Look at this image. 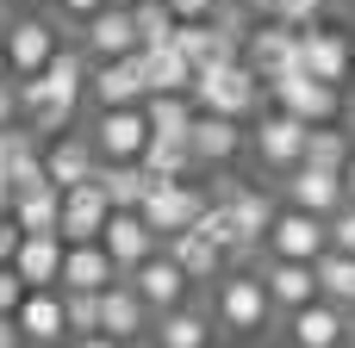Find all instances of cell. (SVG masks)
Returning <instances> with one entry per match:
<instances>
[{
	"instance_id": "6da1fadb",
	"label": "cell",
	"mask_w": 355,
	"mask_h": 348,
	"mask_svg": "<svg viewBox=\"0 0 355 348\" xmlns=\"http://www.w3.org/2000/svg\"><path fill=\"white\" fill-rule=\"evenodd\" d=\"M256 100H262V75H256L243 56H231V62H206V68L193 75V106H200V112L250 118Z\"/></svg>"
},
{
	"instance_id": "7a4b0ae2",
	"label": "cell",
	"mask_w": 355,
	"mask_h": 348,
	"mask_svg": "<svg viewBox=\"0 0 355 348\" xmlns=\"http://www.w3.org/2000/svg\"><path fill=\"white\" fill-rule=\"evenodd\" d=\"M275 318V299H268V280L262 274H231L218 280V324L231 336H262Z\"/></svg>"
},
{
	"instance_id": "3957f363",
	"label": "cell",
	"mask_w": 355,
	"mask_h": 348,
	"mask_svg": "<svg viewBox=\"0 0 355 348\" xmlns=\"http://www.w3.org/2000/svg\"><path fill=\"white\" fill-rule=\"evenodd\" d=\"M268 93H275V106H287L306 125H337V112H343V87L337 81H318L312 68H293V75L268 81Z\"/></svg>"
},
{
	"instance_id": "277c9868",
	"label": "cell",
	"mask_w": 355,
	"mask_h": 348,
	"mask_svg": "<svg viewBox=\"0 0 355 348\" xmlns=\"http://www.w3.org/2000/svg\"><path fill=\"white\" fill-rule=\"evenodd\" d=\"M243 62L262 75V87L281 81V75H293V68H306V56H300V25H287V19L256 25V31L243 37Z\"/></svg>"
},
{
	"instance_id": "5b68a950",
	"label": "cell",
	"mask_w": 355,
	"mask_h": 348,
	"mask_svg": "<svg viewBox=\"0 0 355 348\" xmlns=\"http://www.w3.org/2000/svg\"><path fill=\"white\" fill-rule=\"evenodd\" d=\"M206 205H212V199H206L193 181H156V187L144 193V205H137V212H144V218H150V230L168 243L175 230H193Z\"/></svg>"
},
{
	"instance_id": "8992f818",
	"label": "cell",
	"mask_w": 355,
	"mask_h": 348,
	"mask_svg": "<svg viewBox=\"0 0 355 348\" xmlns=\"http://www.w3.org/2000/svg\"><path fill=\"white\" fill-rule=\"evenodd\" d=\"M87 100H94V106H144V100H150L144 50H131V56H100L94 75H87Z\"/></svg>"
},
{
	"instance_id": "52a82bcc",
	"label": "cell",
	"mask_w": 355,
	"mask_h": 348,
	"mask_svg": "<svg viewBox=\"0 0 355 348\" xmlns=\"http://www.w3.org/2000/svg\"><path fill=\"white\" fill-rule=\"evenodd\" d=\"M144 143H150V112L144 106H100V118H94L100 162H137Z\"/></svg>"
},
{
	"instance_id": "ba28073f",
	"label": "cell",
	"mask_w": 355,
	"mask_h": 348,
	"mask_svg": "<svg viewBox=\"0 0 355 348\" xmlns=\"http://www.w3.org/2000/svg\"><path fill=\"white\" fill-rule=\"evenodd\" d=\"M324 249H331V218H318V212H306V205H287V212H275V224H268V255L318 262Z\"/></svg>"
},
{
	"instance_id": "9c48e42d",
	"label": "cell",
	"mask_w": 355,
	"mask_h": 348,
	"mask_svg": "<svg viewBox=\"0 0 355 348\" xmlns=\"http://www.w3.org/2000/svg\"><path fill=\"white\" fill-rule=\"evenodd\" d=\"M19 330H25V342L31 348H56L69 342V305H62V286H31L25 299H19Z\"/></svg>"
},
{
	"instance_id": "30bf717a",
	"label": "cell",
	"mask_w": 355,
	"mask_h": 348,
	"mask_svg": "<svg viewBox=\"0 0 355 348\" xmlns=\"http://www.w3.org/2000/svg\"><path fill=\"white\" fill-rule=\"evenodd\" d=\"M349 336V311L337 305V299H312V305H300V311H287V342L293 348H343Z\"/></svg>"
},
{
	"instance_id": "8fae6325",
	"label": "cell",
	"mask_w": 355,
	"mask_h": 348,
	"mask_svg": "<svg viewBox=\"0 0 355 348\" xmlns=\"http://www.w3.org/2000/svg\"><path fill=\"white\" fill-rule=\"evenodd\" d=\"M306 137H312V125H306V118H293L287 106H275V112L256 125V156H262L275 174H287L293 162H306Z\"/></svg>"
},
{
	"instance_id": "7c38bea8",
	"label": "cell",
	"mask_w": 355,
	"mask_h": 348,
	"mask_svg": "<svg viewBox=\"0 0 355 348\" xmlns=\"http://www.w3.org/2000/svg\"><path fill=\"white\" fill-rule=\"evenodd\" d=\"M125 280H131V286L144 293V305H150V311H175V305L187 299V286H193V280H187V268H181V262L168 255V249L144 255V262H137V268H131Z\"/></svg>"
},
{
	"instance_id": "4fadbf2b",
	"label": "cell",
	"mask_w": 355,
	"mask_h": 348,
	"mask_svg": "<svg viewBox=\"0 0 355 348\" xmlns=\"http://www.w3.org/2000/svg\"><path fill=\"white\" fill-rule=\"evenodd\" d=\"M343 199H349L343 193V168H318V162H293L287 168V205H306V212L331 218Z\"/></svg>"
},
{
	"instance_id": "5bb4252c",
	"label": "cell",
	"mask_w": 355,
	"mask_h": 348,
	"mask_svg": "<svg viewBox=\"0 0 355 348\" xmlns=\"http://www.w3.org/2000/svg\"><path fill=\"white\" fill-rule=\"evenodd\" d=\"M112 218V199L100 181H81V187H62V243H94Z\"/></svg>"
},
{
	"instance_id": "9a60e30c",
	"label": "cell",
	"mask_w": 355,
	"mask_h": 348,
	"mask_svg": "<svg viewBox=\"0 0 355 348\" xmlns=\"http://www.w3.org/2000/svg\"><path fill=\"white\" fill-rule=\"evenodd\" d=\"M100 243H106V249H112V262H119V268L131 274V268H137L144 255H156V243H162V237L150 230V218H144L137 205H112V218H106Z\"/></svg>"
},
{
	"instance_id": "2e32d148",
	"label": "cell",
	"mask_w": 355,
	"mask_h": 348,
	"mask_svg": "<svg viewBox=\"0 0 355 348\" xmlns=\"http://www.w3.org/2000/svg\"><path fill=\"white\" fill-rule=\"evenodd\" d=\"M300 56H306V68H312L318 81H337V87H349V68H355V44H349V31L306 25V31H300Z\"/></svg>"
},
{
	"instance_id": "e0dca14e",
	"label": "cell",
	"mask_w": 355,
	"mask_h": 348,
	"mask_svg": "<svg viewBox=\"0 0 355 348\" xmlns=\"http://www.w3.org/2000/svg\"><path fill=\"white\" fill-rule=\"evenodd\" d=\"M150 318H156V311L144 305V293H137L125 274H119V280L100 293V330H106V336H119V342H137V336L150 330Z\"/></svg>"
},
{
	"instance_id": "ac0fdd59",
	"label": "cell",
	"mask_w": 355,
	"mask_h": 348,
	"mask_svg": "<svg viewBox=\"0 0 355 348\" xmlns=\"http://www.w3.org/2000/svg\"><path fill=\"white\" fill-rule=\"evenodd\" d=\"M218 199L231 205V224H237V237H243V255H250L256 243H268V224H275V199H268V193H256V187H243V181H218Z\"/></svg>"
},
{
	"instance_id": "d6986e66",
	"label": "cell",
	"mask_w": 355,
	"mask_h": 348,
	"mask_svg": "<svg viewBox=\"0 0 355 348\" xmlns=\"http://www.w3.org/2000/svg\"><path fill=\"white\" fill-rule=\"evenodd\" d=\"M187 143H193L200 168H225V162L243 149V118H231V112H200L193 131H187Z\"/></svg>"
},
{
	"instance_id": "ffe728a7",
	"label": "cell",
	"mask_w": 355,
	"mask_h": 348,
	"mask_svg": "<svg viewBox=\"0 0 355 348\" xmlns=\"http://www.w3.org/2000/svg\"><path fill=\"white\" fill-rule=\"evenodd\" d=\"M119 274L125 268L112 262V249L100 237L94 243H69V255H62V286H75V293H106Z\"/></svg>"
},
{
	"instance_id": "44dd1931",
	"label": "cell",
	"mask_w": 355,
	"mask_h": 348,
	"mask_svg": "<svg viewBox=\"0 0 355 348\" xmlns=\"http://www.w3.org/2000/svg\"><path fill=\"white\" fill-rule=\"evenodd\" d=\"M262 280H268V299H275V311H300V305H312V299H318V268H312V262L268 255Z\"/></svg>"
},
{
	"instance_id": "7402d4cb",
	"label": "cell",
	"mask_w": 355,
	"mask_h": 348,
	"mask_svg": "<svg viewBox=\"0 0 355 348\" xmlns=\"http://www.w3.org/2000/svg\"><path fill=\"white\" fill-rule=\"evenodd\" d=\"M81 37H87V56H94V62H100V56H131V50H144L131 6H100V12L81 25Z\"/></svg>"
},
{
	"instance_id": "603a6c76",
	"label": "cell",
	"mask_w": 355,
	"mask_h": 348,
	"mask_svg": "<svg viewBox=\"0 0 355 348\" xmlns=\"http://www.w3.org/2000/svg\"><path fill=\"white\" fill-rule=\"evenodd\" d=\"M56 25L50 19H12L6 25V56H12V75H37L50 56H56Z\"/></svg>"
},
{
	"instance_id": "cb8c5ba5",
	"label": "cell",
	"mask_w": 355,
	"mask_h": 348,
	"mask_svg": "<svg viewBox=\"0 0 355 348\" xmlns=\"http://www.w3.org/2000/svg\"><path fill=\"white\" fill-rule=\"evenodd\" d=\"M62 255H69V243L56 230H44V237H19L12 268L25 274V286H62Z\"/></svg>"
},
{
	"instance_id": "d4e9b609",
	"label": "cell",
	"mask_w": 355,
	"mask_h": 348,
	"mask_svg": "<svg viewBox=\"0 0 355 348\" xmlns=\"http://www.w3.org/2000/svg\"><path fill=\"white\" fill-rule=\"evenodd\" d=\"M44 168H50L56 187H81V181H94V168H100V149H94V137H56V143L44 149Z\"/></svg>"
},
{
	"instance_id": "484cf974",
	"label": "cell",
	"mask_w": 355,
	"mask_h": 348,
	"mask_svg": "<svg viewBox=\"0 0 355 348\" xmlns=\"http://www.w3.org/2000/svg\"><path fill=\"white\" fill-rule=\"evenodd\" d=\"M144 75H150V93H193V56L181 44H156L144 50Z\"/></svg>"
},
{
	"instance_id": "4316f807",
	"label": "cell",
	"mask_w": 355,
	"mask_h": 348,
	"mask_svg": "<svg viewBox=\"0 0 355 348\" xmlns=\"http://www.w3.org/2000/svg\"><path fill=\"white\" fill-rule=\"evenodd\" d=\"M168 255L187 268V280H218L225 262H231V249H218L206 230H175V237H168Z\"/></svg>"
},
{
	"instance_id": "83f0119b",
	"label": "cell",
	"mask_w": 355,
	"mask_h": 348,
	"mask_svg": "<svg viewBox=\"0 0 355 348\" xmlns=\"http://www.w3.org/2000/svg\"><path fill=\"white\" fill-rule=\"evenodd\" d=\"M12 218H19V230H25V237H44V230H56V237H62V187L50 181V187L12 193Z\"/></svg>"
},
{
	"instance_id": "f1b7e54d",
	"label": "cell",
	"mask_w": 355,
	"mask_h": 348,
	"mask_svg": "<svg viewBox=\"0 0 355 348\" xmlns=\"http://www.w3.org/2000/svg\"><path fill=\"white\" fill-rule=\"evenodd\" d=\"M137 162H144L156 181H187V174L200 168V156H193V143H187V137H150Z\"/></svg>"
},
{
	"instance_id": "f546056e",
	"label": "cell",
	"mask_w": 355,
	"mask_h": 348,
	"mask_svg": "<svg viewBox=\"0 0 355 348\" xmlns=\"http://www.w3.org/2000/svg\"><path fill=\"white\" fill-rule=\"evenodd\" d=\"M94 181L106 187V199H112V205H144V193L156 187V174H150L144 162H100V168H94Z\"/></svg>"
},
{
	"instance_id": "4dcf8cb0",
	"label": "cell",
	"mask_w": 355,
	"mask_h": 348,
	"mask_svg": "<svg viewBox=\"0 0 355 348\" xmlns=\"http://www.w3.org/2000/svg\"><path fill=\"white\" fill-rule=\"evenodd\" d=\"M156 348H212V318L175 305V311H156Z\"/></svg>"
},
{
	"instance_id": "1f68e13d",
	"label": "cell",
	"mask_w": 355,
	"mask_h": 348,
	"mask_svg": "<svg viewBox=\"0 0 355 348\" xmlns=\"http://www.w3.org/2000/svg\"><path fill=\"white\" fill-rule=\"evenodd\" d=\"M144 112H150V137H187V131H193V118H200L193 93H150V100H144Z\"/></svg>"
},
{
	"instance_id": "d6a6232c",
	"label": "cell",
	"mask_w": 355,
	"mask_h": 348,
	"mask_svg": "<svg viewBox=\"0 0 355 348\" xmlns=\"http://www.w3.org/2000/svg\"><path fill=\"white\" fill-rule=\"evenodd\" d=\"M312 268H318V293H324V299H337L343 311H355V255H349V249H337V243H331Z\"/></svg>"
},
{
	"instance_id": "836d02e7",
	"label": "cell",
	"mask_w": 355,
	"mask_h": 348,
	"mask_svg": "<svg viewBox=\"0 0 355 348\" xmlns=\"http://www.w3.org/2000/svg\"><path fill=\"white\" fill-rule=\"evenodd\" d=\"M131 19H137V44H144V50L175 44V25H181V19H175V6H168V0H137V6H131Z\"/></svg>"
},
{
	"instance_id": "e575fe53",
	"label": "cell",
	"mask_w": 355,
	"mask_h": 348,
	"mask_svg": "<svg viewBox=\"0 0 355 348\" xmlns=\"http://www.w3.org/2000/svg\"><path fill=\"white\" fill-rule=\"evenodd\" d=\"M355 156V143L343 131H331V125H312V137H306V162H318V168H343Z\"/></svg>"
},
{
	"instance_id": "d590c367",
	"label": "cell",
	"mask_w": 355,
	"mask_h": 348,
	"mask_svg": "<svg viewBox=\"0 0 355 348\" xmlns=\"http://www.w3.org/2000/svg\"><path fill=\"white\" fill-rule=\"evenodd\" d=\"M193 230H206V237H212L218 249L243 255V237H237V224H231V205H225V199H212V205L200 212V224H193Z\"/></svg>"
},
{
	"instance_id": "8d00e7d4",
	"label": "cell",
	"mask_w": 355,
	"mask_h": 348,
	"mask_svg": "<svg viewBox=\"0 0 355 348\" xmlns=\"http://www.w3.org/2000/svg\"><path fill=\"white\" fill-rule=\"evenodd\" d=\"M62 305H69V336H94V330H100V293L62 286Z\"/></svg>"
},
{
	"instance_id": "74e56055",
	"label": "cell",
	"mask_w": 355,
	"mask_h": 348,
	"mask_svg": "<svg viewBox=\"0 0 355 348\" xmlns=\"http://www.w3.org/2000/svg\"><path fill=\"white\" fill-rule=\"evenodd\" d=\"M262 6H268L275 19H287V25H300V31H306V25H318V19H324V6H331V0H262Z\"/></svg>"
},
{
	"instance_id": "f35d334b",
	"label": "cell",
	"mask_w": 355,
	"mask_h": 348,
	"mask_svg": "<svg viewBox=\"0 0 355 348\" xmlns=\"http://www.w3.org/2000/svg\"><path fill=\"white\" fill-rule=\"evenodd\" d=\"M31 286H25V274L12 268V262H0V311H19V299H25Z\"/></svg>"
},
{
	"instance_id": "ab89813d",
	"label": "cell",
	"mask_w": 355,
	"mask_h": 348,
	"mask_svg": "<svg viewBox=\"0 0 355 348\" xmlns=\"http://www.w3.org/2000/svg\"><path fill=\"white\" fill-rule=\"evenodd\" d=\"M331 243H337V249H349V255H355V199H343V205L331 212Z\"/></svg>"
},
{
	"instance_id": "60d3db41",
	"label": "cell",
	"mask_w": 355,
	"mask_h": 348,
	"mask_svg": "<svg viewBox=\"0 0 355 348\" xmlns=\"http://www.w3.org/2000/svg\"><path fill=\"white\" fill-rule=\"evenodd\" d=\"M19 237H25V230H19V218H12V212H0V262H12Z\"/></svg>"
},
{
	"instance_id": "b9f144b4",
	"label": "cell",
	"mask_w": 355,
	"mask_h": 348,
	"mask_svg": "<svg viewBox=\"0 0 355 348\" xmlns=\"http://www.w3.org/2000/svg\"><path fill=\"white\" fill-rule=\"evenodd\" d=\"M100 6H106V0H56V12H62V19H75V25H87Z\"/></svg>"
},
{
	"instance_id": "7bdbcfd3",
	"label": "cell",
	"mask_w": 355,
	"mask_h": 348,
	"mask_svg": "<svg viewBox=\"0 0 355 348\" xmlns=\"http://www.w3.org/2000/svg\"><path fill=\"white\" fill-rule=\"evenodd\" d=\"M175 6V19H212L218 12V0H168Z\"/></svg>"
},
{
	"instance_id": "ee69618b",
	"label": "cell",
	"mask_w": 355,
	"mask_h": 348,
	"mask_svg": "<svg viewBox=\"0 0 355 348\" xmlns=\"http://www.w3.org/2000/svg\"><path fill=\"white\" fill-rule=\"evenodd\" d=\"M0 348H31V342H25V330H19V318H12V311H0Z\"/></svg>"
},
{
	"instance_id": "f6af8a7d",
	"label": "cell",
	"mask_w": 355,
	"mask_h": 348,
	"mask_svg": "<svg viewBox=\"0 0 355 348\" xmlns=\"http://www.w3.org/2000/svg\"><path fill=\"white\" fill-rule=\"evenodd\" d=\"M75 348H125L119 336H106V330H94V336H75Z\"/></svg>"
},
{
	"instance_id": "bcb514c9",
	"label": "cell",
	"mask_w": 355,
	"mask_h": 348,
	"mask_svg": "<svg viewBox=\"0 0 355 348\" xmlns=\"http://www.w3.org/2000/svg\"><path fill=\"white\" fill-rule=\"evenodd\" d=\"M343 193H349V199H355V156H349V162H343Z\"/></svg>"
},
{
	"instance_id": "7dc6e473",
	"label": "cell",
	"mask_w": 355,
	"mask_h": 348,
	"mask_svg": "<svg viewBox=\"0 0 355 348\" xmlns=\"http://www.w3.org/2000/svg\"><path fill=\"white\" fill-rule=\"evenodd\" d=\"M0 75H12V56H6V25H0Z\"/></svg>"
},
{
	"instance_id": "c3c4849f",
	"label": "cell",
	"mask_w": 355,
	"mask_h": 348,
	"mask_svg": "<svg viewBox=\"0 0 355 348\" xmlns=\"http://www.w3.org/2000/svg\"><path fill=\"white\" fill-rule=\"evenodd\" d=\"M343 31H349V37H355V0H349V6H343Z\"/></svg>"
},
{
	"instance_id": "681fc988",
	"label": "cell",
	"mask_w": 355,
	"mask_h": 348,
	"mask_svg": "<svg viewBox=\"0 0 355 348\" xmlns=\"http://www.w3.org/2000/svg\"><path fill=\"white\" fill-rule=\"evenodd\" d=\"M343 348H355V311H349V336H343Z\"/></svg>"
},
{
	"instance_id": "f907efd6",
	"label": "cell",
	"mask_w": 355,
	"mask_h": 348,
	"mask_svg": "<svg viewBox=\"0 0 355 348\" xmlns=\"http://www.w3.org/2000/svg\"><path fill=\"white\" fill-rule=\"evenodd\" d=\"M237 6H262V0H237Z\"/></svg>"
},
{
	"instance_id": "816d5d0a",
	"label": "cell",
	"mask_w": 355,
	"mask_h": 348,
	"mask_svg": "<svg viewBox=\"0 0 355 348\" xmlns=\"http://www.w3.org/2000/svg\"><path fill=\"white\" fill-rule=\"evenodd\" d=\"M331 6H337V12H343V6H349V0H331Z\"/></svg>"
},
{
	"instance_id": "f5cc1de1",
	"label": "cell",
	"mask_w": 355,
	"mask_h": 348,
	"mask_svg": "<svg viewBox=\"0 0 355 348\" xmlns=\"http://www.w3.org/2000/svg\"><path fill=\"white\" fill-rule=\"evenodd\" d=\"M349 87H355V68H349Z\"/></svg>"
},
{
	"instance_id": "db71d44e",
	"label": "cell",
	"mask_w": 355,
	"mask_h": 348,
	"mask_svg": "<svg viewBox=\"0 0 355 348\" xmlns=\"http://www.w3.org/2000/svg\"><path fill=\"white\" fill-rule=\"evenodd\" d=\"M0 6H6V0H0Z\"/></svg>"
},
{
	"instance_id": "11a10c76",
	"label": "cell",
	"mask_w": 355,
	"mask_h": 348,
	"mask_svg": "<svg viewBox=\"0 0 355 348\" xmlns=\"http://www.w3.org/2000/svg\"><path fill=\"white\" fill-rule=\"evenodd\" d=\"M287 348H293V342H287Z\"/></svg>"
}]
</instances>
